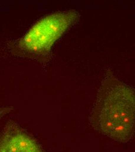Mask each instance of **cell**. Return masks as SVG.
I'll return each instance as SVG.
<instances>
[{"mask_svg": "<svg viewBox=\"0 0 135 152\" xmlns=\"http://www.w3.org/2000/svg\"><path fill=\"white\" fill-rule=\"evenodd\" d=\"M0 152H45L39 142L17 123L8 121L0 134Z\"/></svg>", "mask_w": 135, "mask_h": 152, "instance_id": "cell-3", "label": "cell"}, {"mask_svg": "<svg viewBox=\"0 0 135 152\" xmlns=\"http://www.w3.org/2000/svg\"><path fill=\"white\" fill-rule=\"evenodd\" d=\"M13 110V108L11 107H6L0 108V119L5 116L6 114H9Z\"/></svg>", "mask_w": 135, "mask_h": 152, "instance_id": "cell-4", "label": "cell"}, {"mask_svg": "<svg viewBox=\"0 0 135 152\" xmlns=\"http://www.w3.org/2000/svg\"><path fill=\"white\" fill-rule=\"evenodd\" d=\"M75 10L57 12L40 19L19 39L11 45L13 55L41 60L50 55L57 40L80 19Z\"/></svg>", "mask_w": 135, "mask_h": 152, "instance_id": "cell-2", "label": "cell"}, {"mask_svg": "<svg viewBox=\"0 0 135 152\" xmlns=\"http://www.w3.org/2000/svg\"><path fill=\"white\" fill-rule=\"evenodd\" d=\"M98 132L121 143L135 133V90L108 70L97 91L89 117Z\"/></svg>", "mask_w": 135, "mask_h": 152, "instance_id": "cell-1", "label": "cell"}]
</instances>
